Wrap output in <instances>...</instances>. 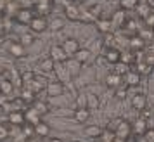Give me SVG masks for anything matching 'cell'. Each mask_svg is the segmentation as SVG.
<instances>
[{"label": "cell", "instance_id": "1", "mask_svg": "<svg viewBox=\"0 0 154 142\" xmlns=\"http://www.w3.org/2000/svg\"><path fill=\"white\" fill-rule=\"evenodd\" d=\"M114 132V137L119 139V140H128L130 135H132V123L128 120H123V118H118L116 121V128L112 130Z\"/></svg>", "mask_w": 154, "mask_h": 142}, {"label": "cell", "instance_id": "2", "mask_svg": "<svg viewBox=\"0 0 154 142\" xmlns=\"http://www.w3.org/2000/svg\"><path fill=\"white\" fill-rule=\"evenodd\" d=\"M29 29H31V33L35 35V33H43L45 29L49 28V21L45 19V17H42V16H35L33 17V21L28 24Z\"/></svg>", "mask_w": 154, "mask_h": 142}, {"label": "cell", "instance_id": "3", "mask_svg": "<svg viewBox=\"0 0 154 142\" xmlns=\"http://www.w3.org/2000/svg\"><path fill=\"white\" fill-rule=\"evenodd\" d=\"M64 90H66V88H64V85L61 82H50V83H47L45 88H43L45 95H49V97H59V95L64 94Z\"/></svg>", "mask_w": 154, "mask_h": 142}, {"label": "cell", "instance_id": "4", "mask_svg": "<svg viewBox=\"0 0 154 142\" xmlns=\"http://www.w3.org/2000/svg\"><path fill=\"white\" fill-rule=\"evenodd\" d=\"M35 12L31 11V9H17V12H16V21L19 23V24H29V23L33 21V17H35Z\"/></svg>", "mask_w": 154, "mask_h": 142}, {"label": "cell", "instance_id": "5", "mask_svg": "<svg viewBox=\"0 0 154 142\" xmlns=\"http://www.w3.org/2000/svg\"><path fill=\"white\" fill-rule=\"evenodd\" d=\"M61 49L66 52V56H75L78 50H80V42H78L76 38H66L63 42V45H61Z\"/></svg>", "mask_w": 154, "mask_h": 142}, {"label": "cell", "instance_id": "6", "mask_svg": "<svg viewBox=\"0 0 154 142\" xmlns=\"http://www.w3.org/2000/svg\"><path fill=\"white\" fill-rule=\"evenodd\" d=\"M7 121L11 125H14V127H23L26 120H24V113H23L21 109H14V111H11L7 116Z\"/></svg>", "mask_w": 154, "mask_h": 142}, {"label": "cell", "instance_id": "7", "mask_svg": "<svg viewBox=\"0 0 154 142\" xmlns=\"http://www.w3.org/2000/svg\"><path fill=\"white\" fill-rule=\"evenodd\" d=\"M140 82H142V78H140V75L135 69H130L125 75V83L128 85V88H137L140 85Z\"/></svg>", "mask_w": 154, "mask_h": 142}, {"label": "cell", "instance_id": "8", "mask_svg": "<svg viewBox=\"0 0 154 142\" xmlns=\"http://www.w3.org/2000/svg\"><path fill=\"white\" fill-rule=\"evenodd\" d=\"M80 4H68L66 7H64V16H66V19H69V21H76L78 17H80Z\"/></svg>", "mask_w": 154, "mask_h": 142}, {"label": "cell", "instance_id": "9", "mask_svg": "<svg viewBox=\"0 0 154 142\" xmlns=\"http://www.w3.org/2000/svg\"><path fill=\"white\" fill-rule=\"evenodd\" d=\"M50 59L54 61V64H56V63L61 64V63H66L68 56H66V52L61 49V45H54V47L50 49Z\"/></svg>", "mask_w": 154, "mask_h": 142}, {"label": "cell", "instance_id": "10", "mask_svg": "<svg viewBox=\"0 0 154 142\" xmlns=\"http://www.w3.org/2000/svg\"><path fill=\"white\" fill-rule=\"evenodd\" d=\"M132 107H133V109H137V111H144L146 107H149V106H147V97L144 95V94H140V92L133 94Z\"/></svg>", "mask_w": 154, "mask_h": 142}, {"label": "cell", "instance_id": "11", "mask_svg": "<svg viewBox=\"0 0 154 142\" xmlns=\"http://www.w3.org/2000/svg\"><path fill=\"white\" fill-rule=\"evenodd\" d=\"M135 12H137V16H139L140 19L144 21L147 16L152 12V9L149 7V4H147V0H139L137 2V7H135Z\"/></svg>", "mask_w": 154, "mask_h": 142}, {"label": "cell", "instance_id": "12", "mask_svg": "<svg viewBox=\"0 0 154 142\" xmlns=\"http://www.w3.org/2000/svg\"><path fill=\"white\" fill-rule=\"evenodd\" d=\"M54 7V2H49V0H36L35 2V11L36 12H40V16L43 17V14H49L50 11Z\"/></svg>", "mask_w": 154, "mask_h": 142}, {"label": "cell", "instance_id": "13", "mask_svg": "<svg viewBox=\"0 0 154 142\" xmlns=\"http://www.w3.org/2000/svg\"><path fill=\"white\" fill-rule=\"evenodd\" d=\"M111 21L112 26H118V28H123L126 23V12L125 11H121V9H118V11H114V14H112V17L109 19Z\"/></svg>", "mask_w": 154, "mask_h": 142}, {"label": "cell", "instance_id": "14", "mask_svg": "<svg viewBox=\"0 0 154 142\" xmlns=\"http://www.w3.org/2000/svg\"><path fill=\"white\" fill-rule=\"evenodd\" d=\"M9 54L16 59H21V57H26V49L19 42H12L9 45Z\"/></svg>", "mask_w": 154, "mask_h": 142}, {"label": "cell", "instance_id": "15", "mask_svg": "<svg viewBox=\"0 0 154 142\" xmlns=\"http://www.w3.org/2000/svg\"><path fill=\"white\" fill-rule=\"evenodd\" d=\"M95 28H97L99 33H104V35H107V33H111L112 29V24L109 19H106V17H99V19H95Z\"/></svg>", "mask_w": 154, "mask_h": 142}, {"label": "cell", "instance_id": "16", "mask_svg": "<svg viewBox=\"0 0 154 142\" xmlns=\"http://www.w3.org/2000/svg\"><path fill=\"white\" fill-rule=\"evenodd\" d=\"M88 118H90V111L87 107H76L75 113H73V120L76 123H85Z\"/></svg>", "mask_w": 154, "mask_h": 142}, {"label": "cell", "instance_id": "17", "mask_svg": "<svg viewBox=\"0 0 154 142\" xmlns=\"http://www.w3.org/2000/svg\"><path fill=\"white\" fill-rule=\"evenodd\" d=\"M119 54H121V50H118V49H106L104 59L109 64H112V66H114L116 63H119Z\"/></svg>", "mask_w": 154, "mask_h": 142}, {"label": "cell", "instance_id": "18", "mask_svg": "<svg viewBox=\"0 0 154 142\" xmlns=\"http://www.w3.org/2000/svg\"><path fill=\"white\" fill-rule=\"evenodd\" d=\"M54 71L57 73V76H59V82L64 85V82H69L71 80V76H69V73H68V69L64 68V63H61V64H54Z\"/></svg>", "mask_w": 154, "mask_h": 142}, {"label": "cell", "instance_id": "19", "mask_svg": "<svg viewBox=\"0 0 154 142\" xmlns=\"http://www.w3.org/2000/svg\"><path fill=\"white\" fill-rule=\"evenodd\" d=\"M64 68L68 69L69 76H76L78 73H80V68H82V64L76 63L75 59H66V63H64Z\"/></svg>", "mask_w": 154, "mask_h": 142}, {"label": "cell", "instance_id": "20", "mask_svg": "<svg viewBox=\"0 0 154 142\" xmlns=\"http://www.w3.org/2000/svg\"><path fill=\"white\" fill-rule=\"evenodd\" d=\"M132 130H133V134H137V135H144L146 134V130H147V121L144 120V118H137L135 120V123L132 125Z\"/></svg>", "mask_w": 154, "mask_h": 142}, {"label": "cell", "instance_id": "21", "mask_svg": "<svg viewBox=\"0 0 154 142\" xmlns=\"http://www.w3.org/2000/svg\"><path fill=\"white\" fill-rule=\"evenodd\" d=\"M24 120H26V123H28V125H31V127H36V125L42 121V120H40V114L35 113V111H33V107H31V109H28V111L24 113Z\"/></svg>", "mask_w": 154, "mask_h": 142}, {"label": "cell", "instance_id": "22", "mask_svg": "<svg viewBox=\"0 0 154 142\" xmlns=\"http://www.w3.org/2000/svg\"><path fill=\"white\" fill-rule=\"evenodd\" d=\"M12 92H14V83H12V80H9V78L2 80V82H0V94L5 95V97H9Z\"/></svg>", "mask_w": 154, "mask_h": 142}, {"label": "cell", "instance_id": "23", "mask_svg": "<svg viewBox=\"0 0 154 142\" xmlns=\"http://www.w3.org/2000/svg\"><path fill=\"white\" fill-rule=\"evenodd\" d=\"M121 76H118V75H114V73H109L107 76H106V85L109 87V88H118L119 85H121Z\"/></svg>", "mask_w": 154, "mask_h": 142}, {"label": "cell", "instance_id": "24", "mask_svg": "<svg viewBox=\"0 0 154 142\" xmlns=\"http://www.w3.org/2000/svg\"><path fill=\"white\" fill-rule=\"evenodd\" d=\"M85 95H87V109H88V111L97 109V107L100 106V100H99V97L95 95V94L88 92V94H85Z\"/></svg>", "mask_w": 154, "mask_h": 142}, {"label": "cell", "instance_id": "25", "mask_svg": "<svg viewBox=\"0 0 154 142\" xmlns=\"http://www.w3.org/2000/svg\"><path fill=\"white\" fill-rule=\"evenodd\" d=\"M100 134H102V128L99 127V125H88V127H85V135L90 137V139H99Z\"/></svg>", "mask_w": 154, "mask_h": 142}, {"label": "cell", "instance_id": "26", "mask_svg": "<svg viewBox=\"0 0 154 142\" xmlns=\"http://www.w3.org/2000/svg\"><path fill=\"white\" fill-rule=\"evenodd\" d=\"M73 59L76 61V63H80V64H83V63H87L88 59H90V49H80L73 56Z\"/></svg>", "mask_w": 154, "mask_h": 142}, {"label": "cell", "instance_id": "27", "mask_svg": "<svg viewBox=\"0 0 154 142\" xmlns=\"http://www.w3.org/2000/svg\"><path fill=\"white\" fill-rule=\"evenodd\" d=\"M33 111L38 113L40 116H43V114H47L50 111V107L47 106L45 100H35V102H33Z\"/></svg>", "mask_w": 154, "mask_h": 142}, {"label": "cell", "instance_id": "28", "mask_svg": "<svg viewBox=\"0 0 154 142\" xmlns=\"http://www.w3.org/2000/svg\"><path fill=\"white\" fill-rule=\"evenodd\" d=\"M33 132H35V135H38V137H47V135L50 134V127L47 123L40 121L36 127H33Z\"/></svg>", "mask_w": 154, "mask_h": 142}, {"label": "cell", "instance_id": "29", "mask_svg": "<svg viewBox=\"0 0 154 142\" xmlns=\"http://www.w3.org/2000/svg\"><path fill=\"white\" fill-rule=\"evenodd\" d=\"M38 68H40L43 73H52V71H54V61H52L50 57H45V59H42V61H40Z\"/></svg>", "mask_w": 154, "mask_h": 142}, {"label": "cell", "instance_id": "30", "mask_svg": "<svg viewBox=\"0 0 154 142\" xmlns=\"http://www.w3.org/2000/svg\"><path fill=\"white\" fill-rule=\"evenodd\" d=\"M64 24H66V23H64L63 17H54V19L49 23V29L50 31H61V29L64 28Z\"/></svg>", "mask_w": 154, "mask_h": 142}, {"label": "cell", "instance_id": "31", "mask_svg": "<svg viewBox=\"0 0 154 142\" xmlns=\"http://www.w3.org/2000/svg\"><path fill=\"white\" fill-rule=\"evenodd\" d=\"M137 2L139 0H119V9L121 11H135V7H137Z\"/></svg>", "mask_w": 154, "mask_h": 142}, {"label": "cell", "instance_id": "32", "mask_svg": "<svg viewBox=\"0 0 154 142\" xmlns=\"http://www.w3.org/2000/svg\"><path fill=\"white\" fill-rule=\"evenodd\" d=\"M128 71H130V66H126V64H123V63H116V64H114V71H112V73L123 78Z\"/></svg>", "mask_w": 154, "mask_h": 142}, {"label": "cell", "instance_id": "33", "mask_svg": "<svg viewBox=\"0 0 154 142\" xmlns=\"http://www.w3.org/2000/svg\"><path fill=\"white\" fill-rule=\"evenodd\" d=\"M100 142H114V132H112L111 128H106V130H102V134H100Z\"/></svg>", "mask_w": 154, "mask_h": 142}, {"label": "cell", "instance_id": "34", "mask_svg": "<svg viewBox=\"0 0 154 142\" xmlns=\"http://www.w3.org/2000/svg\"><path fill=\"white\" fill-rule=\"evenodd\" d=\"M125 31H128V33H132V36H135V33H139V23L137 21H126L125 23Z\"/></svg>", "mask_w": 154, "mask_h": 142}, {"label": "cell", "instance_id": "35", "mask_svg": "<svg viewBox=\"0 0 154 142\" xmlns=\"http://www.w3.org/2000/svg\"><path fill=\"white\" fill-rule=\"evenodd\" d=\"M33 42H35V36H33V33H24V35H21V38H19V43H21L24 49H26V47H29Z\"/></svg>", "mask_w": 154, "mask_h": 142}, {"label": "cell", "instance_id": "36", "mask_svg": "<svg viewBox=\"0 0 154 142\" xmlns=\"http://www.w3.org/2000/svg\"><path fill=\"white\" fill-rule=\"evenodd\" d=\"M33 80H35V73H33V71H26V73L21 75V83L23 85H31Z\"/></svg>", "mask_w": 154, "mask_h": 142}, {"label": "cell", "instance_id": "37", "mask_svg": "<svg viewBox=\"0 0 154 142\" xmlns=\"http://www.w3.org/2000/svg\"><path fill=\"white\" fill-rule=\"evenodd\" d=\"M130 45H132V50L133 49H137V50H140L144 45H146V42L140 38L139 35H135V36H132V40H130Z\"/></svg>", "mask_w": 154, "mask_h": 142}, {"label": "cell", "instance_id": "38", "mask_svg": "<svg viewBox=\"0 0 154 142\" xmlns=\"http://www.w3.org/2000/svg\"><path fill=\"white\" fill-rule=\"evenodd\" d=\"M114 42H116V38H114L111 33L104 35V45L107 47V49H116V47H114Z\"/></svg>", "mask_w": 154, "mask_h": 142}, {"label": "cell", "instance_id": "39", "mask_svg": "<svg viewBox=\"0 0 154 142\" xmlns=\"http://www.w3.org/2000/svg\"><path fill=\"white\" fill-rule=\"evenodd\" d=\"M21 97H23V100H26V102H35V95L31 94V90H23L21 92Z\"/></svg>", "mask_w": 154, "mask_h": 142}, {"label": "cell", "instance_id": "40", "mask_svg": "<svg viewBox=\"0 0 154 142\" xmlns=\"http://www.w3.org/2000/svg\"><path fill=\"white\" fill-rule=\"evenodd\" d=\"M144 21H146V26H147L149 29H154V11H152L149 16H147Z\"/></svg>", "mask_w": 154, "mask_h": 142}, {"label": "cell", "instance_id": "41", "mask_svg": "<svg viewBox=\"0 0 154 142\" xmlns=\"http://www.w3.org/2000/svg\"><path fill=\"white\" fill-rule=\"evenodd\" d=\"M76 106L78 107H87V95H85V94H82V95L76 97Z\"/></svg>", "mask_w": 154, "mask_h": 142}, {"label": "cell", "instance_id": "42", "mask_svg": "<svg viewBox=\"0 0 154 142\" xmlns=\"http://www.w3.org/2000/svg\"><path fill=\"white\" fill-rule=\"evenodd\" d=\"M9 137V128L5 125H0V140H5Z\"/></svg>", "mask_w": 154, "mask_h": 142}, {"label": "cell", "instance_id": "43", "mask_svg": "<svg viewBox=\"0 0 154 142\" xmlns=\"http://www.w3.org/2000/svg\"><path fill=\"white\" fill-rule=\"evenodd\" d=\"M126 95H128L126 88H118V92H116V99L123 100V99H126Z\"/></svg>", "mask_w": 154, "mask_h": 142}, {"label": "cell", "instance_id": "44", "mask_svg": "<svg viewBox=\"0 0 154 142\" xmlns=\"http://www.w3.org/2000/svg\"><path fill=\"white\" fill-rule=\"evenodd\" d=\"M144 135H146V139H149L151 142H154V128H147Z\"/></svg>", "mask_w": 154, "mask_h": 142}, {"label": "cell", "instance_id": "45", "mask_svg": "<svg viewBox=\"0 0 154 142\" xmlns=\"http://www.w3.org/2000/svg\"><path fill=\"white\" fill-rule=\"evenodd\" d=\"M5 99H7V97H5V95H2V94H0V106H4V102H5Z\"/></svg>", "mask_w": 154, "mask_h": 142}, {"label": "cell", "instance_id": "46", "mask_svg": "<svg viewBox=\"0 0 154 142\" xmlns=\"http://www.w3.org/2000/svg\"><path fill=\"white\" fill-rule=\"evenodd\" d=\"M47 142H63V140H61V139H56V137H50Z\"/></svg>", "mask_w": 154, "mask_h": 142}, {"label": "cell", "instance_id": "47", "mask_svg": "<svg viewBox=\"0 0 154 142\" xmlns=\"http://www.w3.org/2000/svg\"><path fill=\"white\" fill-rule=\"evenodd\" d=\"M147 4H149V7L154 11V0H147Z\"/></svg>", "mask_w": 154, "mask_h": 142}, {"label": "cell", "instance_id": "48", "mask_svg": "<svg viewBox=\"0 0 154 142\" xmlns=\"http://www.w3.org/2000/svg\"><path fill=\"white\" fill-rule=\"evenodd\" d=\"M26 142H36L35 139H26Z\"/></svg>", "mask_w": 154, "mask_h": 142}]
</instances>
